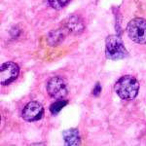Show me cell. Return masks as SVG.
<instances>
[{
	"label": "cell",
	"mask_w": 146,
	"mask_h": 146,
	"mask_svg": "<svg viewBox=\"0 0 146 146\" xmlns=\"http://www.w3.org/2000/svg\"><path fill=\"white\" fill-rule=\"evenodd\" d=\"M114 90L122 100H133L139 92V83L131 75H125L115 83Z\"/></svg>",
	"instance_id": "cell-1"
},
{
	"label": "cell",
	"mask_w": 146,
	"mask_h": 146,
	"mask_svg": "<svg viewBox=\"0 0 146 146\" xmlns=\"http://www.w3.org/2000/svg\"><path fill=\"white\" fill-rule=\"evenodd\" d=\"M105 56L112 60H122L128 56V51L123 41L117 35H109L105 40Z\"/></svg>",
	"instance_id": "cell-2"
},
{
	"label": "cell",
	"mask_w": 146,
	"mask_h": 146,
	"mask_svg": "<svg viewBox=\"0 0 146 146\" xmlns=\"http://www.w3.org/2000/svg\"><path fill=\"white\" fill-rule=\"evenodd\" d=\"M127 32L129 37L137 44H146V20L135 18L128 23Z\"/></svg>",
	"instance_id": "cell-3"
},
{
	"label": "cell",
	"mask_w": 146,
	"mask_h": 146,
	"mask_svg": "<svg viewBox=\"0 0 146 146\" xmlns=\"http://www.w3.org/2000/svg\"><path fill=\"white\" fill-rule=\"evenodd\" d=\"M47 92L51 98L62 100L67 96V87L64 80L60 76L52 77L47 83Z\"/></svg>",
	"instance_id": "cell-4"
},
{
	"label": "cell",
	"mask_w": 146,
	"mask_h": 146,
	"mask_svg": "<svg viewBox=\"0 0 146 146\" xmlns=\"http://www.w3.org/2000/svg\"><path fill=\"white\" fill-rule=\"evenodd\" d=\"M20 67L17 63L7 62L1 65L0 68V83L3 86L9 85L18 78Z\"/></svg>",
	"instance_id": "cell-5"
},
{
	"label": "cell",
	"mask_w": 146,
	"mask_h": 146,
	"mask_svg": "<svg viewBox=\"0 0 146 146\" xmlns=\"http://www.w3.org/2000/svg\"><path fill=\"white\" fill-rule=\"evenodd\" d=\"M44 115V108L37 101H30L23 109L22 116L27 122H36L42 119Z\"/></svg>",
	"instance_id": "cell-6"
},
{
	"label": "cell",
	"mask_w": 146,
	"mask_h": 146,
	"mask_svg": "<svg viewBox=\"0 0 146 146\" xmlns=\"http://www.w3.org/2000/svg\"><path fill=\"white\" fill-rule=\"evenodd\" d=\"M63 28L71 34H80L83 32L85 25L83 21L77 16H71L63 22Z\"/></svg>",
	"instance_id": "cell-7"
},
{
	"label": "cell",
	"mask_w": 146,
	"mask_h": 146,
	"mask_svg": "<svg viewBox=\"0 0 146 146\" xmlns=\"http://www.w3.org/2000/svg\"><path fill=\"white\" fill-rule=\"evenodd\" d=\"M63 139L66 145H79L81 143L80 135L77 129H69L63 131Z\"/></svg>",
	"instance_id": "cell-8"
},
{
	"label": "cell",
	"mask_w": 146,
	"mask_h": 146,
	"mask_svg": "<svg viewBox=\"0 0 146 146\" xmlns=\"http://www.w3.org/2000/svg\"><path fill=\"white\" fill-rule=\"evenodd\" d=\"M64 38V33H63V29H56L52 31L49 34L48 41L52 46H56L58 44H60Z\"/></svg>",
	"instance_id": "cell-9"
},
{
	"label": "cell",
	"mask_w": 146,
	"mask_h": 146,
	"mask_svg": "<svg viewBox=\"0 0 146 146\" xmlns=\"http://www.w3.org/2000/svg\"><path fill=\"white\" fill-rule=\"evenodd\" d=\"M67 105V101L66 100H58L56 101L51 104L50 106V111L53 115H56L63 107Z\"/></svg>",
	"instance_id": "cell-10"
},
{
	"label": "cell",
	"mask_w": 146,
	"mask_h": 146,
	"mask_svg": "<svg viewBox=\"0 0 146 146\" xmlns=\"http://www.w3.org/2000/svg\"><path fill=\"white\" fill-rule=\"evenodd\" d=\"M48 1L51 7H53L56 10H60V9L64 8L71 0H48Z\"/></svg>",
	"instance_id": "cell-11"
},
{
	"label": "cell",
	"mask_w": 146,
	"mask_h": 146,
	"mask_svg": "<svg viewBox=\"0 0 146 146\" xmlns=\"http://www.w3.org/2000/svg\"><path fill=\"white\" fill-rule=\"evenodd\" d=\"M100 92H101V86L100 85V83H96L95 89L93 90V95L95 96H98L100 94Z\"/></svg>",
	"instance_id": "cell-12"
}]
</instances>
